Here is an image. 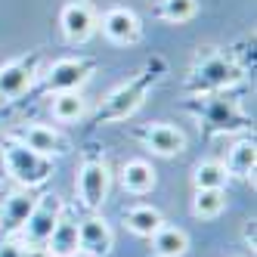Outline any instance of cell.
<instances>
[{
    "label": "cell",
    "instance_id": "1",
    "mask_svg": "<svg viewBox=\"0 0 257 257\" xmlns=\"http://www.w3.org/2000/svg\"><path fill=\"white\" fill-rule=\"evenodd\" d=\"M161 71H164V62L155 59L149 62L143 71H137V75L131 81H124L121 87H115L112 93H108L99 108L93 112V124H115V121H127L137 108L146 102V93L152 90V84L161 78Z\"/></svg>",
    "mask_w": 257,
    "mask_h": 257
},
{
    "label": "cell",
    "instance_id": "2",
    "mask_svg": "<svg viewBox=\"0 0 257 257\" xmlns=\"http://www.w3.org/2000/svg\"><path fill=\"white\" fill-rule=\"evenodd\" d=\"M245 75V68L238 65L232 56L226 53H217V50H208L201 53L198 62L192 65L189 78H186V93L192 96H208V93H220L232 84H238Z\"/></svg>",
    "mask_w": 257,
    "mask_h": 257
},
{
    "label": "cell",
    "instance_id": "3",
    "mask_svg": "<svg viewBox=\"0 0 257 257\" xmlns=\"http://www.w3.org/2000/svg\"><path fill=\"white\" fill-rule=\"evenodd\" d=\"M186 112H192L198 118V124L205 127V134H211V137L214 134H235V131H248L251 127V118L238 108L235 99L217 96V93L189 99Z\"/></svg>",
    "mask_w": 257,
    "mask_h": 257
},
{
    "label": "cell",
    "instance_id": "4",
    "mask_svg": "<svg viewBox=\"0 0 257 257\" xmlns=\"http://www.w3.org/2000/svg\"><path fill=\"white\" fill-rule=\"evenodd\" d=\"M0 146H4V155H7V177L16 183V186H22V189L44 186V183L53 177V171H56L53 158L28 149V146H22L13 137H4Z\"/></svg>",
    "mask_w": 257,
    "mask_h": 257
},
{
    "label": "cell",
    "instance_id": "5",
    "mask_svg": "<svg viewBox=\"0 0 257 257\" xmlns=\"http://www.w3.org/2000/svg\"><path fill=\"white\" fill-rule=\"evenodd\" d=\"M75 189H78L81 208L87 214H96L105 205L108 189H112V171H108V161L102 155H96V152L84 155V164H81V171H78Z\"/></svg>",
    "mask_w": 257,
    "mask_h": 257
},
{
    "label": "cell",
    "instance_id": "6",
    "mask_svg": "<svg viewBox=\"0 0 257 257\" xmlns=\"http://www.w3.org/2000/svg\"><path fill=\"white\" fill-rule=\"evenodd\" d=\"M65 214V205L62 198L56 192H47V195H38V205H34V211L28 214L25 226H22V245L25 248H41L47 245V238L53 232V226L59 223V217Z\"/></svg>",
    "mask_w": 257,
    "mask_h": 257
},
{
    "label": "cell",
    "instance_id": "7",
    "mask_svg": "<svg viewBox=\"0 0 257 257\" xmlns=\"http://www.w3.org/2000/svg\"><path fill=\"white\" fill-rule=\"evenodd\" d=\"M41 62H44V56L34 50V53H28V56L10 59L7 65H0V102L28 93L31 84L41 75Z\"/></svg>",
    "mask_w": 257,
    "mask_h": 257
},
{
    "label": "cell",
    "instance_id": "8",
    "mask_svg": "<svg viewBox=\"0 0 257 257\" xmlns=\"http://www.w3.org/2000/svg\"><path fill=\"white\" fill-rule=\"evenodd\" d=\"M96 62L84 59V56H65L59 62H53L47 78H44V90L47 93H65V90H81L90 75H93Z\"/></svg>",
    "mask_w": 257,
    "mask_h": 257
},
{
    "label": "cell",
    "instance_id": "9",
    "mask_svg": "<svg viewBox=\"0 0 257 257\" xmlns=\"http://www.w3.org/2000/svg\"><path fill=\"white\" fill-rule=\"evenodd\" d=\"M59 28L68 44H87L99 31V16L90 0H68L59 13Z\"/></svg>",
    "mask_w": 257,
    "mask_h": 257
},
{
    "label": "cell",
    "instance_id": "10",
    "mask_svg": "<svg viewBox=\"0 0 257 257\" xmlns=\"http://www.w3.org/2000/svg\"><path fill=\"white\" fill-rule=\"evenodd\" d=\"M99 31L118 47H134L143 41V22L131 7H108L99 19Z\"/></svg>",
    "mask_w": 257,
    "mask_h": 257
},
{
    "label": "cell",
    "instance_id": "11",
    "mask_svg": "<svg viewBox=\"0 0 257 257\" xmlns=\"http://www.w3.org/2000/svg\"><path fill=\"white\" fill-rule=\"evenodd\" d=\"M13 140H19L28 149L41 152L47 158H56V155H68L71 152V140L56 131V127H47V124H28V127H19L16 134H10Z\"/></svg>",
    "mask_w": 257,
    "mask_h": 257
},
{
    "label": "cell",
    "instance_id": "12",
    "mask_svg": "<svg viewBox=\"0 0 257 257\" xmlns=\"http://www.w3.org/2000/svg\"><path fill=\"white\" fill-rule=\"evenodd\" d=\"M134 137L149 152L164 155V158H174V155L186 152V134H183L180 127H171V124H146V127H137Z\"/></svg>",
    "mask_w": 257,
    "mask_h": 257
},
{
    "label": "cell",
    "instance_id": "13",
    "mask_svg": "<svg viewBox=\"0 0 257 257\" xmlns=\"http://www.w3.org/2000/svg\"><path fill=\"white\" fill-rule=\"evenodd\" d=\"M115 245V232L99 214H87L78 220V251L87 257H108Z\"/></svg>",
    "mask_w": 257,
    "mask_h": 257
},
{
    "label": "cell",
    "instance_id": "14",
    "mask_svg": "<svg viewBox=\"0 0 257 257\" xmlns=\"http://www.w3.org/2000/svg\"><path fill=\"white\" fill-rule=\"evenodd\" d=\"M34 205H38V195H34L31 189H13L4 201H0V235H19L28 214L34 211Z\"/></svg>",
    "mask_w": 257,
    "mask_h": 257
},
{
    "label": "cell",
    "instance_id": "15",
    "mask_svg": "<svg viewBox=\"0 0 257 257\" xmlns=\"http://www.w3.org/2000/svg\"><path fill=\"white\" fill-rule=\"evenodd\" d=\"M44 254L47 257H71V254H78V220L75 217H68V214L59 217V223L53 226L47 245H44Z\"/></svg>",
    "mask_w": 257,
    "mask_h": 257
},
{
    "label": "cell",
    "instance_id": "16",
    "mask_svg": "<svg viewBox=\"0 0 257 257\" xmlns=\"http://www.w3.org/2000/svg\"><path fill=\"white\" fill-rule=\"evenodd\" d=\"M121 186H124V192H134V195L152 192L155 189V168H152L149 161H143V158L124 161V168H121Z\"/></svg>",
    "mask_w": 257,
    "mask_h": 257
},
{
    "label": "cell",
    "instance_id": "17",
    "mask_svg": "<svg viewBox=\"0 0 257 257\" xmlns=\"http://www.w3.org/2000/svg\"><path fill=\"white\" fill-rule=\"evenodd\" d=\"M124 226L140 238H152L164 226V214L152 205H134L124 211Z\"/></svg>",
    "mask_w": 257,
    "mask_h": 257
},
{
    "label": "cell",
    "instance_id": "18",
    "mask_svg": "<svg viewBox=\"0 0 257 257\" xmlns=\"http://www.w3.org/2000/svg\"><path fill=\"white\" fill-rule=\"evenodd\" d=\"M223 164H226L229 177H238V180L254 183V164H257V146H254V140L251 137L238 140L232 149H229V155H226Z\"/></svg>",
    "mask_w": 257,
    "mask_h": 257
},
{
    "label": "cell",
    "instance_id": "19",
    "mask_svg": "<svg viewBox=\"0 0 257 257\" xmlns=\"http://www.w3.org/2000/svg\"><path fill=\"white\" fill-rule=\"evenodd\" d=\"M152 254L155 257H183L189 251V235L186 229H180V226H168L164 223L152 238Z\"/></svg>",
    "mask_w": 257,
    "mask_h": 257
},
{
    "label": "cell",
    "instance_id": "20",
    "mask_svg": "<svg viewBox=\"0 0 257 257\" xmlns=\"http://www.w3.org/2000/svg\"><path fill=\"white\" fill-rule=\"evenodd\" d=\"M53 118L59 124H71V121H81L87 115V99L81 90H65V93H56L53 96V105H50Z\"/></svg>",
    "mask_w": 257,
    "mask_h": 257
},
{
    "label": "cell",
    "instance_id": "21",
    "mask_svg": "<svg viewBox=\"0 0 257 257\" xmlns=\"http://www.w3.org/2000/svg\"><path fill=\"white\" fill-rule=\"evenodd\" d=\"M229 171L223 161H198L192 171V186L195 189H226L229 183Z\"/></svg>",
    "mask_w": 257,
    "mask_h": 257
},
{
    "label": "cell",
    "instance_id": "22",
    "mask_svg": "<svg viewBox=\"0 0 257 257\" xmlns=\"http://www.w3.org/2000/svg\"><path fill=\"white\" fill-rule=\"evenodd\" d=\"M226 208V192L223 189H195L192 195V214L198 220H214Z\"/></svg>",
    "mask_w": 257,
    "mask_h": 257
},
{
    "label": "cell",
    "instance_id": "23",
    "mask_svg": "<svg viewBox=\"0 0 257 257\" xmlns=\"http://www.w3.org/2000/svg\"><path fill=\"white\" fill-rule=\"evenodd\" d=\"M195 13H198V0H161L158 4V16L171 25H183L195 19Z\"/></svg>",
    "mask_w": 257,
    "mask_h": 257
},
{
    "label": "cell",
    "instance_id": "24",
    "mask_svg": "<svg viewBox=\"0 0 257 257\" xmlns=\"http://www.w3.org/2000/svg\"><path fill=\"white\" fill-rule=\"evenodd\" d=\"M0 257H22V245H16V242H0Z\"/></svg>",
    "mask_w": 257,
    "mask_h": 257
},
{
    "label": "cell",
    "instance_id": "25",
    "mask_svg": "<svg viewBox=\"0 0 257 257\" xmlns=\"http://www.w3.org/2000/svg\"><path fill=\"white\" fill-rule=\"evenodd\" d=\"M4 180H10V177H7V155H4V146H0V183Z\"/></svg>",
    "mask_w": 257,
    "mask_h": 257
},
{
    "label": "cell",
    "instance_id": "26",
    "mask_svg": "<svg viewBox=\"0 0 257 257\" xmlns=\"http://www.w3.org/2000/svg\"><path fill=\"white\" fill-rule=\"evenodd\" d=\"M71 257H87V254H81V251H78V254H71Z\"/></svg>",
    "mask_w": 257,
    "mask_h": 257
}]
</instances>
